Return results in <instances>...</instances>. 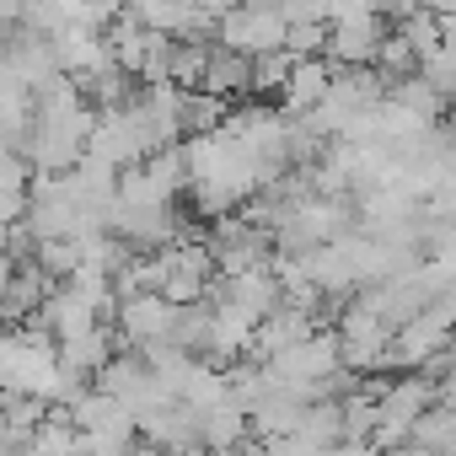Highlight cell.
I'll use <instances>...</instances> for the list:
<instances>
[{"label": "cell", "instance_id": "cell-1", "mask_svg": "<svg viewBox=\"0 0 456 456\" xmlns=\"http://www.w3.org/2000/svg\"><path fill=\"white\" fill-rule=\"evenodd\" d=\"M0 381L17 397H38V403H54L76 387V370L65 365V349L54 333H12L6 338V354H0Z\"/></svg>", "mask_w": 456, "mask_h": 456}, {"label": "cell", "instance_id": "cell-2", "mask_svg": "<svg viewBox=\"0 0 456 456\" xmlns=\"http://www.w3.org/2000/svg\"><path fill=\"white\" fill-rule=\"evenodd\" d=\"M215 44L237 49L248 60H264V54H280L290 44V17L280 6H269V0H242V6H232L220 22H215Z\"/></svg>", "mask_w": 456, "mask_h": 456}]
</instances>
